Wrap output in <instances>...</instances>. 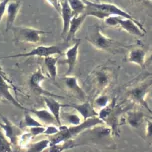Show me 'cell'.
I'll return each mask as SVG.
<instances>
[{"label": "cell", "mask_w": 152, "mask_h": 152, "mask_svg": "<svg viewBox=\"0 0 152 152\" xmlns=\"http://www.w3.org/2000/svg\"><path fill=\"white\" fill-rule=\"evenodd\" d=\"M102 124H104V122L98 116H95V117H91L86 119V120H83L80 124L75 126L60 125L59 126V128H60L59 133H57L54 136H51V138L49 139L50 145L58 144V143L64 142V141L73 140V138L77 136V135L87 131L89 129L94 128L97 125H102Z\"/></svg>", "instance_id": "1"}, {"label": "cell", "mask_w": 152, "mask_h": 152, "mask_svg": "<svg viewBox=\"0 0 152 152\" xmlns=\"http://www.w3.org/2000/svg\"><path fill=\"white\" fill-rule=\"evenodd\" d=\"M152 87V75L147 76L144 79H142L140 82L135 84L134 86L127 89L126 95L130 101H132L135 104H139L140 106L144 107L149 112L152 113L151 109L148 106V103L146 101V97L150 88Z\"/></svg>", "instance_id": "2"}, {"label": "cell", "mask_w": 152, "mask_h": 152, "mask_svg": "<svg viewBox=\"0 0 152 152\" xmlns=\"http://www.w3.org/2000/svg\"><path fill=\"white\" fill-rule=\"evenodd\" d=\"M87 41L96 49L109 53H115L120 46L117 41L103 34L98 26H95L93 31L87 35Z\"/></svg>", "instance_id": "3"}, {"label": "cell", "mask_w": 152, "mask_h": 152, "mask_svg": "<svg viewBox=\"0 0 152 152\" xmlns=\"http://www.w3.org/2000/svg\"><path fill=\"white\" fill-rule=\"evenodd\" d=\"M14 33L16 40L19 42L37 44L41 41L42 35L47 32L40 30V29L32 28V27H14Z\"/></svg>", "instance_id": "4"}, {"label": "cell", "mask_w": 152, "mask_h": 152, "mask_svg": "<svg viewBox=\"0 0 152 152\" xmlns=\"http://www.w3.org/2000/svg\"><path fill=\"white\" fill-rule=\"evenodd\" d=\"M53 55H62V47L59 45H40L33 48L31 51L26 53H18L11 56H6L3 58H16V57H47Z\"/></svg>", "instance_id": "5"}, {"label": "cell", "mask_w": 152, "mask_h": 152, "mask_svg": "<svg viewBox=\"0 0 152 152\" xmlns=\"http://www.w3.org/2000/svg\"><path fill=\"white\" fill-rule=\"evenodd\" d=\"M85 3H87L89 5L93 7H96L100 9L101 11H103L105 14H107L108 16L111 15H115V16H120L122 18H127V19H131V20L135 21L137 23H141L140 21H138L136 18H134L133 16L130 14V13L124 11L122 8L118 7L117 5L113 4V3H106V2H91L89 0H83Z\"/></svg>", "instance_id": "6"}, {"label": "cell", "mask_w": 152, "mask_h": 152, "mask_svg": "<svg viewBox=\"0 0 152 152\" xmlns=\"http://www.w3.org/2000/svg\"><path fill=\"white\" fill-rule=\"evenodd\" d=\"M122 120H124V123H126L130 128L137 132V134L142 135V132L144 131L146 116L143 111L141 110H128L126 112V115Z\"/></svg>", "instance_id": "7"}, {"label": "cell", "mask_w": 152, "mask_h": 152, "mask_svg": "<svg viewBox=\"0 0 152 152\" xmlns=\"http://www.w3.org/2000/svg\"><path fill=\"white\" fill-rule=\"evenodd\" d=\"M48 76H45L44 73H43L41 68H38L36 71H35L33 74H32L30 77H29V86H30L31 90L36 93L38 95H43V96H52V97H59L58 95H55L51 92L45 90V89L42 88L41 83L44 81Z\"/></svg>", "instance_id": "8"}, {"label": "cell", "mask_w": 152, "mask_h": 152, "mask_svg": "<svg viewBox=\"0 0 152 152\" xmlns=\"http://www.w3.org/2000/svg\"><path fill=\"white\" fill-rule=\"evenodd\" d=\"M125 112V110L123 109L121 106L116 104V99L114 98L112 101V109H111V112L109 113L108 117L105 119L104 122L109 125V128L111 129L112 133H115L116 135L119 134L118 132V127L120 125V117L122 115V113Z\"/></svg>", "instance_id": "9"}, {"label": "cell", "mask_w": 152, "mask_h": 152, "mask_svg": "<svg viewBox=\"0 0 152 152\" xmlns=\"http://www.w3.org/2000/svg\"><path fill=\"white\" fill-rule=\"evenodd\" d=\"M1 118L3 121L0 122V127L3 130L5 136L10 140V142H11L12 144H16V142H17V137L23 132L22 128L14 125L9 119L4 117V116H1Z\"/></svg>", "instance_id": "10"}, {"label": "cell", "mask_w": 152, "mask_h": 152, "mask_svg": "<svg viewBox=\"0 0 152 152\" xmlns=\"http://www.w3.org/2000/svg\"><path fill=\"white\" fill-rule=\"evenodd\" d=\"M63 81L66 88L68 89V91L71 92L76 98H78L81 101H86L87 100V95H86L85 91L80 87L77 77H75L73 75H66L63 78Z\"/></svg>", "instance_id": "11"}, {"label": "cell", "mask_w": 152, "mask_h": 152, "mask_svg": "<svg viewBox=\"0 0 152 152\" xmlns=\"http://www.w3.org/2000/svg\"><path fill=\"white\" fill-rule=\"evenodd\" d=\"M119 27L127 33L134 35V36H143L145 34V28L141 23H137L131 19L120 18L119 20Z\"/></svg>", "instance_id": "12"}, {"label": "cell", "mask_w": 152, "mask_h": 152, "mask_svg": "<svg viewBox=\"0 0 152 152\" xmlns=\"http://www.w3.org/2000/svg\"><path fill=\"white\" fill-rule=\"evenodd\" d=\"M63 107H70L74 109L79 115L82 117L83 120H86L88 118L95 117L97 116L96 110L94 109L93 105L91 104L88 100L83 101L80 104H63Z\"/></svg>", "instance_id": "13"}, {"label": "cell", "mask_w": 152, "mask_h": 152, "mask_svg": "<svg viewBox=\"0 0 152 152\" xmlns=\"http://www.w3.org/2000/svg\"><path fill=\"white\" fill-rule=\"evenodd\" d=\"M95 86L97 88V92L104 91L108 86L110 85L111 80H112V76L109 70L107 69H100L97 70L96 72H94V77H93Z\"/></svg>", "instance_id": "14"}, {"label": "cell", "mask_w": 152, "mask_h": 152, "mask_svg": "<svg viewBox=\"0 0 152 152\" xmlns=\"http://www.w3.org/2000/svg\"><path fill=\"white\" fill-rule=\"evenodd\" d=\"M10 85H11V84L9 82H7V80L5 79L3 76L0 75V100L5 99V100H7L8 102H10L11 104L14 105V106L20 108V109L27 110L26 108H24L22 105L16 100V98L13 96L11 92H10Z\"/></svg>", "instance_id": "15"}, {"label": "cell", "mask_w": 152, "mask_h": 152, "mask_svg": "<svg viewBox=\"0 0 152 152\" xmlns=\"http://www.w3.org/2000/svg\"><path fill=\"white\" fill-rule=\"evenodd\" d=\"M79 46H80V40H77L72 46H70L68 49L65 52L66 59L64 60V63L67 64V75H71L73 70L75 68L76 62L78 59V52H79Z\"/></svg>", "instance_id": "16"}, {"label": "cell", "mask_w": 152, "mask_h": 152, "mask_svg": "<svg viewBox=\"0 0 152 152\" xmlns=\"http://www.w3.org/2000/svg\"><path fill=\"white\" fill-rule=\"evenodd\" d=\"M43 101H44L46 107L48 108V110L52 113L56 120V123L58 126L62 125L61 123V108H63V104H61L60 102L57 100L55 97L52 96H44L43 97Z\"/></svg>", "instance_id": "17"}, {"label": "cell", "mask_w": 152, "mask_h": 152, "mask_svg": "<svg viewBox=\"0 0 152 152\" xmlns=\"http://www.w3.org/2000/svg\"><path fill=\"white\" fill-rule=\"evenodd\" d=\"M60 16L62 19V30H61V37H66V34L68 32L70 21L73 17V13L71 8L69 6L68 0L61 2V9H60Z\"/></svg>", "instance_id": "18"}, {"label": "cell", "mask_w": 152, "mask_h": 152, "mask_svg": "<svg viewBox=\"0 0 152 152\" xmlns=\"http://www.w3.org/2000/svg\"><path fill=\"white\" fill-rule=\"evenodd\" d=\"M124 61L128 63H134L144 69L146 64V52L140 47H134L130 49Z\"/></svg>", "instance_id": "19"}, {"label": "cell", "mask_w": 152, "mask_h": 152, "mask_svg": "<svg viewBox=\"0 0 152 152\" xmlns=\"http://www.w3.org/2000/svg\"><path fill=\"white\" fill-rule=\"evenodd\" d=\"M21 7V0L10 1L6 9V31L12 28Z\"/></svg>", "instance_id": "20"}, {"label": "cell", "mask_w": 152, "mask_h": 152, "mask_svg": "<svg viewBox=\"0 0 152 152\" xmlns=\"http://www.w3.org/2000/svg\"><path fill=\"white\" fill-rule=\"evenodd\" d=\"M87 18V15L85 13L78 16H73L71 21H70V25H69V29L68 32L66 34V41L69 42L71 40H75V35L78 32V30L80 29V27L82 26L83 22L85 21V19Z\"/></svg>", "instance_id": "21"}, {"label": "cell", "mask_w": 152, "mask_h": 152, "mask_svg": "<svg viewBox=\"0 0 152 152\" xmlns=\"http://www.w3.org/2000/svg\"><path fill=\"white\" fill-rule=\"evenodd\" d=\"M35 115L38 120L45 125H50V124H55L56 120L48 109H31L29 110Z\"/></svg>", "instance_id": "22"}, {"label": "cell", "mask_w": 152, "mask_h": 152, "mask_svg": "<svg viewBox=\"0 0 152 152\" xmlns=\"http://www.w3.org/2000/svg\"><path fill=\"white\" fill-rule=\"evenodd\" d=\"M44 64L48 72V77L51 80L55 81L57 76V64H58V57L47 56L44 57Z\"/></svg>", "instance_id": "23"}, {"label": "cell", "mask_w": 152, "mask_h": 152, "mask_svg": "<svg viewBox=\"0 0 152 152\" xmlns=\"http://www.w3.org/2000/svg\"><path fill=\"white\" fill-rule=\"evenodd\" d=\"M43 124L38 120L37 118L33 117L29 112H26L24 114V117L20 123V128H31V127L36 126H42Z\"/></svg>", "instance_id": "24"}, {"label": "cell", "mask_w": 152, "mask_h": 152, "mask_svg": "<svg viewBox=\"0 0 152 152\" xmlns=\"http://www.w3.org/2000/svg\"><path fill=\"white\" fill-rule=\"evenodd\" d=\"M68 3L72 10L73 16H78L85 13L86 4L83 0H68Z\"/></svg>", "instance_id": "25"}, {"label": "cell", "mask_w": 152, "mask_h": 152, "mask_svg": "<svg viewBox=\"0 0 152 152\" xmlns=\"http://www.w3.org/2000/svg\"><path fill=\"white\" fill-rule=\"evenodd\" d=\"M75 146H77V145L73 143V140L64 141V142L58 143V144L50 145L49 147H48V152H64V151L68 150V149L74 148Z\"/></svg>", "instance_id": "26"}, {"label": "cell", "mask_w": 152, "mask_h": 152, "mask_svg": "<svg viewBox=\"0 0 152 152\" xmlns=\"http://www.w3.org/2000/svg\"><path fill=\"white\" fill-rule=\"evenodd\" d=\"M61 117L63 118V120L67 122V124H69L70 126H75L80 124L83 121L82 117L78 113H71V112H64L61 114Z\"/></svg>", "instance_id": "27"}, {"label": "cell", "mask_w": 152, "mask_h": 152, "mask_svg": "<svg viewBox=\"0 0 152 152\" xmlns=\"http://www.w3.org/2000/svg\"><path fill=\"white\" fill-rule=\"evenodd\" d=\"M50 145L49 139H42L40 141H37L35 143H32L28 147L26 152H43L46 149H48Z\"/></svg>", "instance_id": "28"}, {"label": "cell", "mask_w": 152, "mask_h": 152, "mask_svg": "<svg viewBox=\"0 0 152 152\" xmlns=\"http://www.w3.org/2000/svg\"><path fill=\"white\" fill-rule=\"evenodd\" d=\"M32 138H33V136H32V134L29 131L22 132L17 137V142H16V144L22 149H28V147L31 144Z\"/></svg>", "instance_id": "29"}, {"label": "cell", "mask_w": 152, "mask_h": 152, "mask_svg": "<svg viewBox=\"0 0 152 152\" xmlns=\"http://www.w3.org/2000/svg\"><path fill=\"white\" fill-rule=\"evenodd\" d=\"M0 152H12V143L0 129Z\"/></svg>", "instance_id": "30"}, {"label": "cell", "mask_w": 152, "mask_h": 152, "mask_svg": "<svg viewBox=\"0 0 152 152\" xmlns=\"http://www.w3.org/2000/svg\"><path fill=\"white\" fill-rule=\"evenodd\" d=\"M109 103H110L109 96L106 94H101L95 98L94 103H93V107H97V108H100V109H101V108L107 106Z\"/></svg>", "instance_id": "31"}, {"label": "cell", "mask_w": 152, "mask_h": 152, "mask_svg": "<svg viewBox=\"0 0 152 152\" xmlns=\"http://www.w3.org/2000/svg\"><path fill=\"white\" fill-rule=\"evenodd\" d=\"M144 131H145L144 134L145 139L148 142H152V119H150L149 117H146Z\"/></svg>", "instance_id": "32"}, {"label": "cell", "mask_w": 152, "mask_h": 152, "mask_svg": "<svg viewBox=\"0 0 152 152\" xmlns=\"http://www.w3.org/2000/svg\"><path fill=\"white\" fill-rule=\"evenodd\" d=\"M60 131V128H59L58 125H54V124H50V125H47L45 127L44 132H43V135H46V136H54L57 133H59Z\"/></svg>", "instance_id": "33"}, {"label": "cell", "mask_w": 152, "mask_h": 152, "mask_svg": "<svg viewBox=\"0 0 152 152\" xmlns=\"http://www.w3.org/2000/svg\"><path fill=\"white\" fill-rule=\"evenodd\" d=\"M120 18H121L120 16L111 15L104 19V22L109 27H117L119 26V20H120Z\"/></svg>", "instance_id": "34"}, {"label": "cell", "mask_w": 152, "mask_h": 152, "mask_svg": "<svg viewBox=\"0 0 152 152\" xmlns=\"http://www.w3.org/2000/svg\"><path fill=\"white\" fill-rule=\"evenodd\" d=\"M10 1H11V0H2V1H0V23H1L3 16L6 14L7 5Z\"/></svg>", "instance_id": "35"}, {"label": "cell", "mask_w": 152, "mask_h": 152, "mask_svg": "<svg viewBox=\"0 0 152 152\" xmlns=\"http://www.w3.org/2000/svg\"><path fill=\"white\" fill-rule=\"evenodd\" d=\"M44 129L45 127L44 126H36V127H31V128H29V132L32 134V136L33 137H36L38 135H42L43 132H44Z\"/></svg>", "instance_id": "36"}, {"label": "cell", "mask_w": 152, "mask_h": 152, "mask_svg": "<svg viewBox=\"0 0 152 152\" xmlns=\"http://www.w3.org/2000/svg\"><path fill=\"white\" fill-rule=\"evenodd\" d=\"M0 75H2V76H3V77L5 78V79H6V80L8 81V82H9L10 84H11V85H12V87H14V86H13V84H12V82H11V81H10L9 79H8V78H7V76L5 75V73H4V71H3V70H2V68H1V67H0Z\"/></svg>", "instance_id": "37"}, {"label": "cell", "mask_w": 152, "mask_h": 152, "mask_svg": "<svg viewBox=\"0 0 152 152\" xmlns=\"http://www.w3.org/2000/svg\"><path fill=\"white\" fill-rule=\"evenodd\" d=\"M151 62H152V51L148 56H146V63L149 64V63H151Z\"/></svg>", "instance_id": "38"}, {"label": "cell", "mask_w": 152, "mask_h": 152, "mask_svg": "<svg viewBox=\"0 0 152 152\" xmlns=\"http://www.w3.org/2000/svg\"><path fill=\"white\" fill-rule=\"evenodd\" d=\"M89 1H91V2H101L100 0H89Z\"/></svg>", "instance_id": "39"}, {"label": "cell", "mask_w": 152, "mask_h": 152, "mask_svg": "<svg viewBox=\"0 0 152 152\" xmlns=\"http://www.w3.org/2000/svg\"><path fill=\"white\" fill-rule=\"evenodd\" d=\"M134 1H136V2H140V1H142V0H134Z\"/></svg>", "instance_id": "40"}, {"label": "cell", "mask_w": 152, "mask_h": 152, "mask_svg": "<svg viewBox=\"0 0 152 152\" xmlns=\"http://www.w3.org/2000/svg\"><path fill=\"white\" fill-rule=\"evenodd\" d=\"M149 1H151V2H152V0H149Z\"/></svg>", "instance_id": "41"}, {"label": "cell", "mask_w": 152, "mask_h": 152, "mask_svg": "<svg viewBox=\"0 0 152 152\" xmlns=\"http://www.w3.org/2000/svg\"><path fill=\"white\" fill-rule=\"evenodd\" d=\"M149 118H150V119H152V117H149Z\"/></svg>", "instance_id": "42"}]
</instances>
